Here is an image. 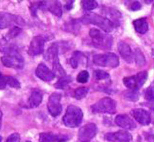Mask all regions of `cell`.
I'll use <instances>...</instances> for the list:
<instances>
[{
    "label": "cell",
    "instance_id": "7c38bea8",
    "mask_svg": "<svg viewBox=\"0 0 154 142\" xmlns=\"http://www.w3.org/2000/svg\"><path fill=\"white\" fill-rule=\"evenodd\" d=\"M40 9L50 11L58 18H61L62 16V5L59 1L40 2Z\"/></svg>",
    "mask_w": 154,
    "mask_h": 142
},
{
    "label": "cell",
    "instance_id": "d590c367",
    "mask_svg": "<svg viewBox=\"0 0 154 142\" xmlns=\"http://www.w3.org/2000/svg\"><path fill=\"white\" fill-rule=\"evenodd\" d=\"M130 8L132 11H138L141 9L142 5L138 2H134L131 4Z\"/></svg>",
    "mask_w": 154,
    "mask_h": 142
},
{
    "label": "cell",
    "instance_id": "d6a6232c",
    "mask_svg": "<svg viewBox=\"0 0 154 142\" xmlns=\"http://www.w3.org/2000/svg\"><path fill=\"white\" fill-rule=\"evenodd\" d=\"M20 136L17 133H13L7 138L6 142H20Z\"/></svg>",
    "mask_w": 154,
    "mask_h": 142
},
{
    "label": "cell",
    "instance_id": "52a82bcc",
    "mask_svg": "<svg viewBox=\"0 0 154 142\" xmlns=\"http://www.w3.org/2000/svg\"><path fill=\"white\" fill-rule=\"evenodd\" d=\"M24 26L25 20L19 16L7 12H0V29H5L14 25Z\"/></svg>",
    "mask_w": 154,
    "mask_h": 142
},
{
    "label": "cell",
    "instance_id": "44dd1931",
    "mask_svg": "<svg viewBox=\"0 0 154 142\" xmlns=\"http://www.w3.org/2000/svg\"><path fill=\"white\" fill-rule=\"evenodd\" d=\"M81 23L80 19H74L66 23L64 28L66 31L76 34L79 31Z\"/></svg>",
    "mask_w": 154,
    "mask_h": 142
},
{
    "label": "cell",
    "instance_id": "277c9868",
    "mask_svg": "<svg viewBox=\"0 0 154 142\" xmlns=\"http://www.w3.org/2000/svg\"><path fill=\"white\" fill-rule=\"evenodd\" d=\"M93 113H107L113 115L116 112V102L110 97H104L91 106Z\"/></svg>",
    "mask_w": 154,
    "mask_h": 142
},
{
    "label": "cell",
    "instance_id": "ac0fdd59",
    "mask_svg": "<svg viewBox=\"0 0 154 142\" xmlns=\"http://www.w3.org/2000/svg\"><path fill=\"white\" fill-rule=\"evenodd\" d=\"M67 140V136L58 135L52 133H42L39 134V142H62Z\"/></svg>",
    "mask_w": 154,
    "mask_h": 142
},
{
    "label": "cell",
    "instance_id": "836d02e7",
    "mask_svg": "<svg viewBox=\"0 0 154 142\" xmlns=\"http://www.w3.org/2000/svg\"><path fill=\"white\" fill-rule=\"evenodd\" d=\"M40 9V2H37L32 3L30 6V11L33 16H37L38 10Z\"/></svg>",
    "mask_w": 154,
    "mask_h": 142
},
{
    "label": "cell",
    "instance_id": "8fae6325",
    "mask_svg": "<svg viewBox=\"0 0 154 142\" xmlns=\"http://www.w3.org/2000/svg\"><path fill=\"white\" fill-rule=\"evenodd\" d=\"M97 133V126L94 123H91L82 126L78 132V138L82 142H89Z\"/></svg>",
    "mask_w": 154,
    "mask_h": 142
},
{
    "label": "cell",
    "instance_id": "e575fe53",
    "mask_svg": "<svg viewBox=\"0 0 154 142\" xmlns=\"http://www.w3.org/2000/svg\"><path fill=\"white\" fill-rule=\"evenodd\" d=\"M7 85V76H4L3 74L0 75V89H5Z\"/></svg>",
    "mask_w": 154,
    "mask_h": 142
},
{
    "label": "cell",
    "instance_id": "e0dca14e",
    "mask_svg": "<svg viewBox=\"0 0 154 142\" xmlns=\"http://www.w3.org/2000/svg\"><path fill=\"white\" fill-rule=\"evenodd\" d=\"M118 48L123 59L128 63H131L133 60L134 55L130 45L126 42L121 41L118 44Z\"/></svg>",
    "mask_w": 154,
    "mask_h": 142
},
{
    "label": "cell",
    "instance_id": "d4e9b609",
    "mask_svg": "<svg viewBox=\"0 0 154 142\" xmlns=\"http://www.w3.org/2000/svg\"><path fill=\"white\" fill-rule=\"evenodd\" d=\"M134 59L135 60V63H137V65L138 66H143V65L145 64V56L143 54V52L140 51V49L137 48L135 49L134 54Z\"/></svg>",
    "mask_w": 154,
    "mask_h": 142
},
{
    "label": "cell",
    "instance_id": "cb8c5ba5",
    "mask_svg": "<svg viewBox=\"0 0 154 142\" xmlns=\"http://www.w3.org/2000/svg\"><path fill=\"white\" fill-rule=\"evenodd\" d=\"M123 97L125 99H127L128 101L135 102L138 100L140 94L138 93V91L129 89L127 91H125L124 92Z\"/></svg>",
    "mask_w": 154,
    "mask_h": 142
},
{
    "label": "cell",
    "instance_id": "f546056e",
    "mask_svg": "<svg viewBox=\"0 0 154 142\" xmlns=\"http://www.w3.org/2000/svg\"><path fill=\"white\" fill-rule=\"evenodd\" d=\"M7 85L12 88L20 89L21 88V84L18 80L17 78L11 76H7Z\"/></svg>",
    "mask_w": 154,
    "mask_h": 142
},
{
    "label": "cell",
    "instance_id": "5b68a950",
    "mask_svg": "<svg viewBox=\"0 0 154 142\" xmlns=\"http://www.w3.org/2000/svg\"><path fill=\"white\" fill-rule=\"evenodd\" d=\"M93 61L95 65L100 67L116 68L120 64L118 57L115 54L111 52L96 54L93 56Z\"/></svg>",
    "mask_w": 154,
    "mask_h": 142
},
{
    "label": "cell",
    "instance_id": "b9f144b4",
    "mask_svg": "<svg viewBox=\"0 0 154 142\" xmlns=\"http://www.w3.org/2000/svg\"><path fill=\"white\" fill-rule=\"evenodd\" d=\"M26 142H31V141H26Z\"/></svg>",
    "mask_w": 154,
    "mask_h": 142
},
{
    "label": "cell",
    "instance_id": "5bb4252c",
    "mask_svg": "<svg viewBox=\"0 0 154 142\" xmlns=\"http://www.w3.org/2000/svg\"><path fill=\"white\" fill-rule=\"evenodd\" d=\"M134 119L142 125H149L151 123L150 113L142 108H135L130 112Z\"/></svg>",
    "mask_w": 154,
    "mask_h": 142
},
{
    "label": "cell",
    "instance_id": "ffe728a7",
    "mask_svg": "<svg viewBox=\"0 0 154 142\" xmlns=\"http://www.w3.org/2000/svg\"><path fill=\"white\" fill-rule=\"evenodd\" d=\"M134 28L137 32L140 34H145L149 30V24L145 18H138L133 22Z\"/></svg>",
    "mask_w": 154,
    "mask_h": 142
},
{
    "label": "cell",
    "instance_id": "7402d4cb",
    "mask_svg": "<svg viewBox=\"0 0 154 142\" xmlns=\"http://www.w3.org/2000/svg\"><path fill=\"white\" fill-rule=\"evenodd\" d=\"M72 81V77L66 75L64 77L59 78V80L54 84V86L55 89L64 90L68 88L69 84Z\"/></svg>",
    "mask_w": 154,
    "mask_h": 142
},
{
    "label": "cell",
    "instance_id": "d6986e66",
    "mask_svg": "<svg viewBox=\"0 0 154 142\" xmlns=\"http://www.w3.org/2000/svg\"><path fill=\"white\" fill-rule=\"evenodd\" d=\"M43 96L40 91H33L29 99L28 103L29 106L30 108H37L38 106L42 102Z\"/></svg>",
    "mask_w": 154,
    "mask_h": 142
},
{
    "label": "cell",
    "instance_id": "30bf717a",
    "mask_svg": "<svg viewBox=\"0 0 154 142\" xmlns=\"http://www.w3.org/2000/svg\"><path fill=\"white\" fill-rule=\"evenodd\" d=\"M45 40V38L42 35L34 37L30 42L28 49V54L32 57L42 54L44 51Z\"/></svg>",
    "mask_w": 154,
    "mask_h": 142
},
{
    "label": "cell",
    "instance_id": "9a60e30c",
    "mask_svg": "<svg viewBox=\"0 0 154 142\" xmlns=\"http://www.w3.org/2000/svg\"><path fill=\"white\" fill-rule=\"evenodd\" d=\"M35 75L40 79L45 82L51 81L55 77L52 70H50L44 63H40L38 64L35 70Z\"/></svg>",
    "mask_w": 154,
    "mask_h": 142
},
{
    "label": "cell",
    "instance_id": "9c48e42d",
    "mask_svg": "<svg viewBox=\"0 0 154 142\" xmlns=\"http://www.w3.org/2000/svg\"><path fill=\"white\" fill-rule=\"evenodd\" d=\"M62 96L59 93H52L49 97L47 103V109L48 113L53 117L58 116L62 111V108L60 103Z\"/></svg>",
    "mask_w": 154,
    "mask_h": 142
},
{
    "label": "cell",
    "instance_id": "60d3db41",
    "mask_svg": "<svg viewBox=\"0 0 154 142\" xmlns=\"http://www.w3.org/2000/svg\"><path fill=\"white\" fill-rule=\"evenodd\" d=\"M2 137L0 136V142H2Z\"/></svg>",
    "mask_w": 154,
    "mask_h": 142
},
{
    "label": "cell",
    "instance_id": "4316f807",
    "mask_svg": "<svg viewBox=\"0 0 154 142\" xmlns=\"http://www.w3.org/2000/svg\"><path fill=\"white\" fill-rule=\"evenodd\" d=\"M81 4L84 10L86 11L93 10L96 8L98 6L97 2L94 1V0H85V1L81 2Z\"/></svg>",
    "mask_w": 154,
    "mask_h": 142
},
{
    "label": "cell",
    "instance_id": "f1b7e54d",
    "mask_svg": "<svg viewBox=\"0 0 154 142\" xmlns=\"http://www.w3.org/2000/svg\"><path fill=\"white\" fill-rule=\"evenodd\" d=\"M144 97L149 101H154V82L146 89L144 92Z\"/></svg>",
    "mask_w": 154,
    "mask_h": 142
},
{
    "label": "cell",
    "instance_id": "1f68e13d",
    "mask_svg": "<svg viewBox=\"0 0 154 142\" xmlns=\"http://www.w3.org/2000/svg\"><path fill=\"white\" fill-rule=\"evenodd\" d=\"M21 32H22L21 28H20L18 26H13L6 35V39L10 40L13 38H15L21 33Z\"/></svg>",
    "mask_w": 154,
    "mask_h": 142
},
{
    "label": "cell",
    "instance_id": "2e32d148",
    "mask_svg": "<svg viewBox=\"0 0 154 142\" xmlns=\"http://www.w3.org/2000/svg\"><path fill=\"white\" fill-rule=\"evenodd\" d=\"M115 123L126 130H134L137 127L135 123L127 115H119L115 119Z\"/></svg>",
    "mask_w": 154,
    "mask_h": 142
},
{
    "label": "cell",
    "instance_id": "4dcf8cb0",
    "mask_svg": "<svg viewBox=\"0 0 154 142\" xmlns=\"http://www.w3.org/2000/svg\"><path fill=\"white\" fill-rule=\"evenodd\" d=\"M89 78V74L87 70H82L79 73L77 77V81L81 84L86 83Z\"/></svg>",
    "mask_w": 154,
    "mask_h": 142
},
{
    "label": "cell",
    "instance_id": "83f0119b",
    "mask_svg": "<svg viewBox=\"0 0 154 142\" xmlns=\"http://www.w3.org/2000/svg\"><path fill=\"white\" fill-rule=\"evenodd\" d=\"M94 77L97 81L108 80L110 79V75L106 71L103 70H96L94 72Z\"/></svg>",
    "mask_w": 154,
    "mask_h": 142
},
{
    "label": "cell",
    "instance_id": "f35d334b",
    "mask_svg": "<svg viewBox=\"0 0 154 142\" xmlns=\"http://www.w3.org/2000/svg\"><path fill=\"white\" fill-rule=\"evenodd\" d=\"M2 117H3V113H2V111L1 110H0V129H1V127H2Z\"/></svg>",
    "mask_w": 154,
    "mask_h": 142
},
{
    "label": "cell",
    "instance_id": "4fadbf2b",
    "mask_svg": "<svg viewBox=\"0 0 154 142\" xmlns=\"http://www.w3.org/2000/svg\"><path fill=\"white\" fill-rule=\"evenodd\" d=\"M104 138L109 142H130L132 136L127 131L120 130L106 134Z\"/></svg>",
    "mask_w": 154,
    "mask_h": 142
},
{
    "label": "cell",
    "instance_id": "8d00e7d4",
    "mask_svg": "<svg viewBox=\"0 0 154 142\" xmlns=\"http://www.w3.org/2000/svg\"><path fill=\"white\" fill-rule=\"evenodd\" d=\"M70 64H71V67L73 69H76V68H78V67L79 62L75 59H74L73 57H72L70 59Z\"/></svg>",
    "mask_w": 154,
    "mask_h": 142
},
{
    "label": "cell",
    "instance_id": "603a6c76",
    "mask_svg": "<svg viewBox=\"0 0 154 142\" xmlns=\"http://www.w3.org/2000/svg\"><path fill=\"white\" fill-rule=\"evenodd\" d=\"M108 14L109 16V20L113 23L115 26H118L120 25V18H121V14L120 11H118L115 9L109 8L108 10Z\"/></svg>",
    "mask_w": 154,
    "mask_h": 142
},
{
    "label": "cell",
    "instance_id": "74e56055",
    "mask_svg": "<svg viewBox=\"0 0 154 142\" xmlns=\"http://www.w3.org/2000/svg\"><path fill=\"white\" fill-rule=\"evenodd\" d=\"M74 3V1H68L65 6V8L68 10H71L72 8V5Z\"/></svg>",
    "mask_w": 154,
    "mask_h": 142
},
{
    "label": "cell",
    "instance_id": "8992f818",
    "mask_svg": "<svg viewBox=\"0 0 154 142\" xmlns=\"http://www.w3.org/2000/svg\"><path fill=\"white\" fill-rule=\"evenodd\" d=\"M148 74L146 71H142L135 76L125 77L123 79V82L125 86L129 89L138 91L140 89L147 80Z\"/></svg>",
    "mask_w": 154,
    "mask_h": 142
},
{
    "label": "cell",
    "instance_id": "484cf974",
    "mask_svg": "<svg viewBox=\"0 0 154 142\" xmlns=\"http://www.w3.org/2000/svg\"><path fill=\"white\" fill-rule=\"evenodd\" d=\"M89 93V88L86 87H79L74 92V97L78 100L85 98Z\"/></svg>",
    "mask_w": 154,
    "mask_h": 142
},
{
    "label": "cell",
    "instance_id": "ba28073f",
    "mask_svg": "<svg viewBox=\"0 0 154 142\" xmlns=\"http://www.w3.org/2000/svg\"><path fill=\"white\" fill-rule=\"evenodd\" d=\"M1 61L4 66L8 68L22 69L24 65V59L19 52L11 55L2 57Z\"/></svg>",
    "mask_w": 154,
    "mask_h": 142
},
{
    "label": "cell",
    "instance_id": "3957f363",
    "mask_svg": "<svg viewBox=\"0 0 154 142\" xmlns=\"http://www.w3.org/2000/svg\"><path fill=\"white\" fill-rule=\"evenodd\" d=\"M83 113L82 110L74 105L69 106L64 116H63V123L69 128L78 127L82 123Z\"/></svg>",
    "mask_w": 154,
    "mask_h": 142
},
{
    "label": "cell",
    "instance_id": "7a4b0ae2",
    "mask_svg": "<svg viewBox=\"0 0 154 142\" xmlns=\"http://www.w3.org/2000/svg\"><path fill=\"white\" fill-rule=\"evenodd\" d=\"M89 34L92 39V44L95 48L103 50L111 48L113 38L109 34L103 33L96 28L91 29Z\"/></svg>",
    "mask_w": 154,
    "mask_h": 142
},
{
    "label": "cell",
    "instance_id": "6da1fadb",
    "mask_svg": "<svg viewBox=\"0 0 154 142\" xmlns=\"http://www.w3.org/2000/svg\"><path fill=\"white\" fill-rule=\"evenodd\" d=\"M80 20L83 24H92L100 27L101 29L106 33L113 30L115 25L106 17H104L95 13L86 14Z\"/></svg>",
    "mask_w": 154,
    "mask_h": 142
},
{
    "label": "cell",
    "instance_id": "ab89813d",
    "mask_svg": "<svg viewBox=\"0 0 154 142\" xmlns=\"http://www.w3.org/2000/svg\"><path fill=\"white\" fill-rule=\"evenodd\" d=\"M150 108L152 110H154V104H153L151 106H150Z\"/></svg>",
    "mask_w": 154,
    "mask_h": 142
}]
</instances>
